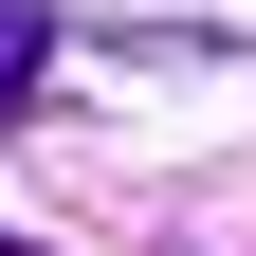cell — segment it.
Returning <instances> with one entry per match:
<instances>
[{
  "instance_id": "1",
  "label": "cell",
  "mask_w": 256,
  "mask_h": 256,
  "mask_svg": "<svg viewBox=\"0 0 256 256\" xmlns=\"http://www.w3.org/2000/svg\"><path fill=\"white\" fill-rule=\"evenodd\" d=\"M37 55H55V18H37V0H0V110L37 92Z\"/></svg>"
},
{
  "instance_id": "2",
  "label": "cell",
  "mask_w": 256,
  "mask_h": 256,
  "mask_svg": "<svg viewBox=\"0 0 256 256\" xmlns=\"http://www.w3.org/2000/svg\"><path fill=\"white\" fill-rule=\"evenodd\" d=\"M0 256H37V238H0Z\"/></svg>"
}]
</instances>
